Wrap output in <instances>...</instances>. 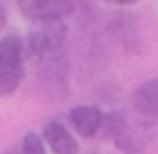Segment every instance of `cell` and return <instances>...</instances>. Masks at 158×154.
Returning <instances> with one entry per match:
<instances>
[{"instance_id": "cell-1", "label": "cell", "mask_w": 158, "mask_h": 154, "mask_svg": "<svg viewBox=\"0 0 158 154\" xmlns=\"http://www.w3.org/2000/svg\"><path fill=\"white\" fill-rule=\"evenodd\" d=\"M67 39V25L60 19H39L32 21L28 30V39L23 42V46L28 48V53L35 60L60 53Z\"/></svg>"}, {"instance_id": "cell-2", "label": "cell", "mask_w": 158, "mask_h": 154, "mask_svg": "<svg viewBox=\"0 0 158 154\" xmlns=\"http://www.w3.org/2000/svg\"><path fill=\"white\" fill-rule=\"evenodd\" d=\"M23 58L25 46L16 35L0 39V97H9L19 90L23 81Z\"/></svg>"}, {"instance_id": "cell-3", "label": "cell", "mask_w": 158, "mask_h": 154, "mask_svg": "<svg viewBox=\"0 0 158 154\" xmlns=\"http://www.w3.org/2000/svg\"><path fill=\"white\" fill-rule=\"evenodd\" d=\"M35 62H37V81H39L41 90L53 99H60L57 90H62V95L67 97V62L62 58V51L39 58Z\"/></svg>"}, {"instance_id": "cell-4", "label": "cell", "mask_w": 158, "mask_h": 154, "mask_svg": "<svg viewBox=\"0 0 158 154\" xmlns=\"http://www.w3.org/2000/svg\"><path fill=\"white\" fill-rule=\"evenodd\" d=\"M21 14L30 21L39 19H60L64 21L73 14V0H16Z\"/></svg>"}, {"instance_id": "cell-5", "label": "cell", "mask_w": 158, "mask_h": 154, "mask_svg": "<svg viewBox=\"0 0 158 154\" xmlns=\"http://www.w3.org/2000/svg\"><path fill=\"white\" fill-rule=\"evenodd\" d=\"M44 145H48L55 154H78V143L76 136L67 129V124H62L60 120H51L46 122L41 131Z\"/></svg>"}, {"instance_id": "cell-6", "label": "cell", "mask_w": 158, "mask_h": 154, "mask_svg": "<svg viewBox=\"0 0 158 154\" xmlns=\"http://www.w3.org/2000/svg\"><path fill=\"white\" fill-rule=\"evenodd\" d=\"M133 111L144 120V122H154L158 120V78H151L142 83L133 92Z\"/></svg>"}, {"instance_id": "cell-7", "label": "cell", "mask_w": 158, "mask_h": 154, "mask_svg": "<svg viewBox=\"0 0 158 154\" xmlns=\"http://www.w3.org/2000/svg\"><path fill=\"white\" fill-rule=\"evenodd\" d=\"M69 120H71V126L76 129V134L80 138H92V136L99 134L101 129V120L103 113L101 108L89 106V103H83V106H76L71 113H69Z\"/></svg>"}, {"instance_id": "cell-8", "label": "cell", "mask_w": 158, "mask_h": 154, "mask_svg": "<svg viewBox=\"0 0 158 154\" xmlns=\"http://www.w3.org/2000/svg\"><path fill=\"white\" fill-rule=\"evenodd\" d=\"M112 143H115V147L124 154H140L147 145V138H144L142 129L126 117V122L122 124V129L117 131V136L112 138Z\"/></svg>"}, {"instance_id": "cell-9", "label": "cell", "mask_w": 158, "mask_h": 154, "mask_svg": "<svg viewBox=\"0 0 158 154\" xmlns=\"http://www.w3.org/2000/svg\"><path fill=\"white\" fill-rule=\"evenodd\" d=\"M16 154H46V145H44L41 136L35 131H28L23 136V140L16 147Z\"/></svg>"}, {"instance_id": "cell-10", "label": "cell", "mask_w": 158, "mask_h": 154, "mask_svg": "<svg viewBox=\"0 0 158 154\" xmlns=\"http://www.w3.org/2000/svg\"><path fill=\"white\" fill-rule=\"evenodd\" d=\"M5 23H7V7L0 2V30L5 28Z\"/></svg>"}, {"instance_id": "cell-11", "label": "cell", "mask_w": 158, "mask_h": 154, "mask_svg": "<svg viewBox=\"0 0 158 154\" xmlns=\"http://www.w3.org/2000/svg\"><path fill=\"white\" fill-rule=\"evenodd\" d=\"M108 2H112V5H133V2H138V0H108Z\"/></svg>"}, {"instance_id": "cell-12", "label": "cell", "mask_w": 158, "mask_h": 154, "mask_svg": "<svg viewBox=\"0 0 158 154\" xmlns=\"http://www.w3.org/2000/svg\"><path fill=\"white\" fill-rule=\"evenodd\" d=\"M5 154H16V147H14V150H7V152H5Z\"/></svg>"}]
</instances>
